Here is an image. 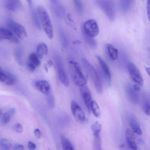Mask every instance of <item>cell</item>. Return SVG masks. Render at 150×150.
<instances>
[{"mask_svg": "<svg viewBox=\"0 0 150 150\" xmlns=\"http://www.w3.org/2000/svg\"><path fill=\"white\" fill-rule=\"evenodd\" d=\"M37 11L42 27L46 35L50 39L53 37V29L51 20L46 9L39 5L37 9Z\"/></svg>", "mask_w": 150, "mask_h": 150, "instance_id": "obj_1", "label": "cell"}, {"mask_svg": "<svg viewBox=\"0 0 150 150\" xmlns=\"http://www.w3.org/2000/svg\"><path fill=\"white\" fill-rule=\"evenodd\" d=\"M82 62L86 70L93 82L96 92L99 94H102L103 92L102 85L97 71L86 58H83L82 59Z\"/></svg>", "mask_w": 150, "mask_h": 150, "instance_id": "obj_2", "label": "cell"}, {"mask_svg": "<svg viewBox=\"0 0 150 150\" xmlns=\"http://www.w3.org/2000/svg\"><path fill=\"white\" fill-rule=\"evenodd\" d=\"M69 64L71 75L74 83L80 87L86 85L87 80L77 63L71 61Z\"/></svg>", "mask_w": 150, "mask_h": 150, "instance_id": "obj_3", "label": "cell"}, {"mask_svg": "<svg viewBox=\"0 0 150 150\" xmlns=\"http://www.w3.org/2000/svg\"><path fill=\"white\" fill-rule=\"evenodd\" d=\"M7 25L18 37L23 39L27 37V33L24 27L16 22L11 18H8L6 21Z\"/></svg>", "mask_w": 150, "mask_h": 150, "instance_id": "obj_4", "label": "cell"}, {"mask_svg": "<svg viewBox=\"0 0 150 150\" xmlns=\"http://www.w3.org/2000/svg\"><path fill=\"white\" fill-rule=\"evenodd\" d=\"M82 31L88 36L94 38L99 34V29L96 21L94 19H90L82 25Z\"/></svg>", "mask_w": 150, "mask_h": 150, "instance_id": "obj_5", "label": "cell"}, {"mask_svg": "<svg viewBox=\"0 0 150 150\" xmlns=\"http://www.w3.org/2000/svg\"><path fill=\"white\" fill-rule=\"evenodd\" d=\"M55 61L59 79L64 86L68 87L69 85V80L64 69L61 58L59 55L56 56Z\"/></svg>", "mask_w": 150, "mask_h": 150, "instance_id": "obj_6", "label": "cell"}, {"mask_svg": "<svg viewBox=\"0 0 150 150\" xmlns=\"http://www.w3.org/2000/svg\"><path fill=\"white\" fill-rule=\"evenodd\" d=\"M97 3L110 20L113 21L115 11L112 1L111 0H97Z\"/></svg>", "mask_w": 150, "mask_h": 150, "instance_id": "obj_7", "label": "cell"}, {"mask_svg": "<svg viewBox=\"0 0 150 150\" xmlns=\"http://www.w3.org/2000/svg\"><path fill=\"white\" fill-rule=\"evenodd\" d=\"M127 68L132 80L136 84L142 87L144 82L143 78L140 71L136 66L133 63L131 62L128 64Z\"/></svg>", "mask_w": 150, "mask_h": 150, "instance_id": "obj_8", "label": "cell"}, {"mask_svg": "<svg viewBox=\"0 0 150 150\" xmlns=\"http://www.w3.org/2000/svg\"><path fill=\"white\" fill-rule=\"evenodd\" d=\"M95 56L99 63L103 79L108 86H110L111 76L109 67L100 56L96 55Z\"/></svg>", "mask_w": 150, "mask_h": 150, "instance_id": "obj_9", "label": "cell"}, {"mask_svg": "<svg viewBox=\"0 0 150 150\" xmlns=\"http://www.w3.org/2000/svg\"><path fill=\"white\" fill-rule=\"evenodd\" d=\"M71 109L75 119L79 123H84L85 120V113L81 107L76 101H72L71 102Z\"/></svg>", "mask_w": 150, "mask_h": 150, "instance_id": "obj_10", "label": "cell"}, {"mask_svg": "<svg viewBox=\"0 0 150 150\" xmlns=\"http://www.w3.org/2000/svg\"><path fill=\"white\" fill-rule=\"evenodd\" d=\"M80 91L84 103L90 112L93 101L90 91L87 86L85 85L80 87Z\"/></svg>", "mask_w": 150, "mask_h": 150, "instance_id": "obj_11", "label": "cell"}, {"mask_svg": "<svg viewBox=\"0 0 150 150\" xmlns=\"http://www.w3.org/2000/svg\"><path fill=\"white\" fill-rule=\"evenodd\" d=\"M14 34L9 29L1 28L0 29V40H6L14 43H19V40Z\"/></svg>", "mask_w": 150, "mask_h": 150, "instance_id": "obj_12", "label": "cell"}, {"mask_svg": "<svg viewBox=\"0 0 150 150\" xmlns=\"http://www.w3.org/2000/svg\"><path fill=\"white\" fill-rule=\"evenodd\" d=\"M16 81L14 75L11 73L0 68V81L9 86L13 85Z\"/></svg>", "mask_w": 150, "mask_h": 150, "instance_id": "obj_13", "label": "cell"}, {"mask_svg": "<svg viewBox=\"0 0 150 150\" xmlns=\"http://www.w3.org/2000/svg\"><path fill=\"white\" fill-rule=\"evenodd\" d=\"M35 86L36 88L45 95L49 94L51 92V87L48 82L45 80H38L36 82Z\"/></svg>", "mask_w": 150, "mask_h": 150, "instance_id": "obj_14", "label": "cell"}, {"mask_svg": "<svg viewBox=\"0 0 150 150\" xmlns=\"http://www.w3.org/2000/svg\"><path fill=\"white\" fill-rule=\"evenodd\" d=\"M125 137L127 142L132 149L137 150V147L135 141V134L133 131L129 129H126Z\"/></svg>", "mask_w": 150, "mask_h": 150, "instance_id": "obj_15", "label": "cell"}, {"mask_svg": "<svg viewBox=\"0 0 150 150\" xmlns=\"http://www.w3.org/2000/svg\"><path fill=\"white\" fill-rule=\"evenodd\" d=\"M128 120L133 131L137 135H142L143 132L136 117L133 115H131L129 117Z\"/></svg>", "mask_w": 150, "mask_h": 150, "instance_id": "obj_16", "label": "cell"}, {"mask_svg": "<svg viewBox=\"0 0 150 150\" xmlns=\"http://www.w3.org/2000/svg\"><path fill=\"white\" fill-rule=\"evenodd\" d=\"M5 5L7 9L13 11L19 9L22 6L20 0H5Z\"/></svg>", "mask_w": 150, "mask_h": 150, "instance_id": "obj_17", "label": "cell"}, {"mask_svg": "<svg viewBox=\"0 0 150 150\" xmlns=\"http://www.w3.org/2000/svg\"><path fill=\"white\" fill-rule=\"evenodd\" d=\"M53 3L52 8L55 15L61 18L64 17L65 15V10L63 6L57 3Z\"/></svg>", "mask_w": 150, "mask_h": 150, "instance_id": "obj_18", "label": "cell"}, {"mask_svg": "<svg viewBox=\"0 0 150 150\" xmlns=\"http://www.w3.org/2000/svg\"><path fill=\"white\" fill-rule=\"evenodd\" d=\"M48 51L47 46L44 43H40L37 47V54L39 58H41L44 55H47Z\"/></svg>", "mask_w": 150, "mask_h": 150, "instance_id": "obj_19", "label": "cell"}, {"mask_svg": "<svg viewBox=\"0 0 150 150\" xmlns=\"http://www.w3.org/2000/svg\"><path fill=\"white\" fill-rule=\"evenodd\" d=\"M31 17L34 22L37 28L41 29L42 27L40 22L39 19L38 15L37 10L36 11L33 5L29 6Z\"/></svg>", "mask_w": 150, "mask_h": 150, "instance_id": "obj_20", "label": "cell"}, {"mask_svg": "<svg viewBox=\"0 0 150 150\" xmlns=\"http://www.w3.org/2000/svg\"><path fill=\"white\" fill-rule=\"evenodd\" d=\"M106 48L110 57L113 60H116L118 56V50L110 44H107Z\"/></svg>", "mask_w": 150, "mask_h": 150, "instance_id": "obj_21", "label": "cell"}, {"mask_svg": "<svg viewBox=\"0 0 150 150\" xmlns=\"http://www.w3.org/2000/svg\"><path fill=\"white\" fill-rule=\"evenodd\" d=\"M61 143L63 149L65 150H73L74 147L72 144L67 137L64 136L61 137Z\"/></svg>", "mask_w": 150, "mask_h": 150, "instance_id": "obj_22", "label": "cell"}, {"mask_svg": "<svg viewBox=\"0 0 150 150\" xmlns=\"http://www.w3.org/2000/svg\"><path fill=\"white\" fill-rule=\"evenodd\" d=\"M84 39L89 46L92 49H95L97 47V43L94 38L91 37L82 31Z\"/></svg>", "mask_w": 150, "mask_h": 150, "instance_id": "obj_23", "label": "cell"}, {"mask_svg": "<svg viewBox=\"0 0 150 150\" xmlns=\"http://www.w3.org/2000/svg\"><path fill=\"white\" fill-rule=\"evenodd\" d=\"M39 58L36 53L34 52L31 53L28 58V62L33 64L36 67L40 65V62Z\"/></svg>", "mask_w": 150, "mask_h": 150, "instance_id": "obj_24", "label": "cell"}, {"mask_svg": "<svg viewBox=\"0 0 150 150\" xmlns=\"http://www.w3.org/2000/svg\"><path fill=\"white\" fill-rule=\"evenodd\" d=\"M101 129L102 125L98 122L95 123L92 126V130L94 136H100Z\"/></svg>", "mask_w": 150, "mask_h": 150, "instance_id": "obj_25", "label": "cell"}, {"mask_svg": "<svg viewBox=\"0 0 150 150\" xmlns=\"http://www.w3.org/2000/svg\"><path fill=\"white\" fill-rule=\"evenodd\" d=\"M93 114L96 117H99L100 115V112L98 105L96 101H93L91 106Z\"/></svg>", "mask_w": 150, "mask_h": 150, "instance_id": "obj_26", "label": "cell"}, {"mask_svg": "<svg viewBox=\"0 0 150 150\" xmlns=\"http://www.w3.org/2000/svg\"><path fill=\"white\" fill-rule=\"evenodd\" d=\"M93 147L94 150L102 149V141L100 136H94Z\"/></svg>", "mask_w": 150, "mask_h": 150, "instance_id": "obj_27", "label": "cell"}, {"mask_svg": "<svg viewBox=\"0 0 150 150\" xmlns=\"http://www.w3.org/2000/svg\"><path fill=\"white\" fill-rule=\"evenodd\" d=\"M72 1L77 12L79 13H82L83 9V7L81 0H72Z\"/></svg>", "mask_w": 150, "mask_h": 150, "instance_id": "obj_28", "label": "cell"}, {"mask_svg": "<svg viewBox=\"0 0 150 150\" xmlns=\"http://www.w3.org/2000/svg\"><path fill=\"white\" fill-rule=\"evenodd\" d=\"M1 145L4 150L10 149L12 146L11 143L6 139H2L1 141Z\"/></svg>", "mask_w": 150, "mask_h": 150, "instance_id": "obj_29", "label": "cell"}, {"mask_svg": "<svg viewBox=\"0 0 150 150\" xmlns=\"http://www.w3.org/2000/svg\"><path fill=\"white\" fill-rule=\"evenodd\" d=\"M11 119V116L9 113H6L3 116L2 122L3 124L6 125L9 123Z\"/></svg>", "mask_w": 150, "mask_h": 150, "instance_id": "obj_30", "label": "cell"}, {"mask_svg": "<svg viewBox=\"0 0 150 150\" xmlns=\"http://www.w3.org/2000/svg\"><path fill=\"white\" fill-rule=\"evenodd\" d=\"M13 129L15 131L18 133H21L23 131V126L19 123L15 124L13 127Z\"/></svg>", "mask_w": 150, "mask_h": 150, "instance_id": "obj_31", "label": "cell"}, {"mask_svg": "<svg viewBox=\"0 0 150 150\" xmlns=\"http://www.w3.org/2000/svg\"><path fill=\"white\" fill-rule=\"evenodd\" d=\"M143 110L145 114L147 116H150V103L146 102L144 106Z\"/></svg>", "mask_w": 150, "mask_h": 150, "instance_id": "obj_32", "label": "cell"}, {"mask_svg": "<svg viewBox=\"0 0 150 150\" xmlns=\"http://www.w3.org/2000/svg\"><path fill=\"white\" fill-rule=\"evenodd\" d=\"M22 55V51L20 49H17L15 52V57L16 60L19 62H21V58Z\"/></svg>", "mask_w": 150, "mask_h": 150, "instance_id": "obj_33", "label": "cell"}, {"mask_svg": "<svg viewBox=\"0 0 150 150\" xmlns=\"http://www.w3.org/2000/svg\"><path fill=\"white\" fill-rule=\"evenodd\" d=\"M27 67L29 70L32 72H34L37 68L33 64L28 61L27 63Z\"/></svg>", "mask_w": 150, "mask_h": 150, "instance_id": "obj_34", "label": "cell"}, {"mask_svg": "<svg viewBox=\"0 0 150 150\" xmlns=\"http://www.w3.org/2000/svg\"><path fill=\"white\" fill-rule=\"evenodd\" d=\"M28 147L30 150H35L37 148L36 144L31 141H29L28 143Z\"/></svg>", "mask_w": 150, "mask_h": 150, "instance_id": "obj_35", "label": "cell"}, {"mask_svg": "<svg viewBox=\"0 0 150 150\" xmlns=\"http://www.w3.org/2000/svg\"><path fill=\"white\" fill-rule=\"evenodd\" d=\"M34 133L35 136L37 139H39L41 137L42 133L40 131L38 128L35 130Z\"/></svg>", "mask_w": 150, "mask_h": 150, "instance_id": "obj_36", "label": "cell"}, {"mask_svg": "<svg viewBox=\"0 0 150 150\" xmlns=\"http://www.w3.org/2000/svg\"><path fill=\"white\" fill-rule=\"evenodd\" d=\"M147 10L148 19L150 21V0H147Z\"/></svg>", "mask_w": 150, "mask_h": 150, "instance_id": "obj_37", "label": "cell"}, {"mask_svg": "<svg viewBox=\"0 0 150 150\" xmlns=\"http://www.w3.org/2000/svg\"><path fill=\"white\" fill-rule=\"evenodd\" d=\"M14 148L15 150H23L24 149V146L22 145L18 144L14 146Z\"/></svg>", "mask_w": 150, "mask_h": 150, "instance_id": "obj_38", "label": "cell"}, {"mask_svg": "<svg viewBox=\"0 0 150 150\" xmlns=\"http://www.w3.org/2000/svg\"><path fill=\"white\" fill-rule=\"evenodd\" d=\"M67 18L68 19V23L71 26L74 27V24L73 20L72 19L70 15H68L67 16Z\"/></svg>", "mask_w": 150, "mask_h": 150, "instance_id": "obj_39", "label": "cell"}, {"mask_svg": "<svg viewBox=\"0 0 150 150\" xmlns=\"http://www.w3.org/2000/svg\"><path fill=\"white\" fill-rule=\"evenodd\" d=\"M141 87L140 86L136 84L133 85L134 89L136 92H139L140 91Z\"/></svg>", "mask_w": 150, "mask_h": 150, "instance_id": "obj_40", "label": "cell"}, {"mask_svg": "<svg viewBox=\"0 0 150 150\" xmlns=\"http://www.w3.org/2000/svg\"><path fill=\"white\" fill-rule=\"evenodd\" d=\"M145 70L148 74L150 77V68H145Z\"/></svg>", "mask_w": 150, "mask_h": 150, "instance_id": "obj_41", "label": "cell"}, {"mask_svg": "<svg viewBox=\"0 0 150 150\" xmlns=\"http://www.w3.org/2000/svg\"><path fill=\"white\" fill-rule=\"evenodd\" d=\"M26 1L28 3L29 6L33 5L32 0H26Z\"/></svg>", "mask_w": 150, "mask_h": 150, "instance_id": "obj_42", "label": "cell"}, {"mask_svg": "<svg viewBox=\"0 0 150 150\" xmlns=\"http://www.w3.org/2000/svg\"><path fill=\"white\" fill-rule=\"evenodd\" d=\"M73 43L75 44H79L81 43V42L80 41L77 40L74 42Z\"/></svg>", "mask_w": 150, "mask_h": 150, "instance_id": "obj_43", "label": "cell"}, {"mask_svg": "<svg viewBox=\"0 0 150 150\" xmlns=\"http://www.w3.org/2000/svg\"><path fill=\"white\" fill-rule=\"evenodd\" d=\"M15 111L14 109H11L10 110V113L12 114H13L15 113Z\"/></svg>", "mask_w": 150, "mask_h": 150, "instance_id": "obj_44", "label": "cell"}, {"mask_svg": "<svg viewBox=\"0 0 150 150\" xmlns=\"http://www.w3.org/2000/svg\"><path fill=\"white\" fill-rule=\"evenodd\" d=\"M52 3H56L58 2V0H50Z\"/></svg>", "mask_w": 150, "mask_h": 150, "instance_id": "obj_45", "label": "cell"}, {"mask_svg": "<svg viewBox=\"0 0 150 150\" xmlns=\"http://www.w3.org/2000/svg\"><path fill=\"white\" fill-rule=\"evenodd\" d=\"M48 62L49 65H50V66H52L53 65V64L51 60L49 61Z\"/></svg>", "mask_w": 150, "mask_h": 150, "instance_id": "obj_46", "label": "cell"}, {"mask_svg": "<svg viewBox=\"0 0 150 150\" xmlns=\"http://www.w3.org/2000/svg\"><path fill=\"white\" fill-rule=\"evenodd\" d=\"M44 68L46 72H47L48 71V68L46 66H45Z\"/></svg>", "mask_w": 150, "mask_h": 150, "instance_id": "obj_47", "label": "cell"}, {"mask_svg": "<svg viewBox=\"0 0 150 150\" xmlns=\"http://www.w3.org/2000/svg\"><path fill=\"white\" fill-rule=\"evenodd\" d=\"M2 113V112L1 110H0V114L1 115Z\"/></svg>", "mask_w": 150, "mask_h": 150, "instance_id": "obj_48", "label": "cell"}]
</instances>
